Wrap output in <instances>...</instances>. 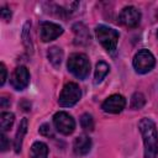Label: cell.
<instances>
[{
    "label": "cell",
    "mask_w": 158,
    "mask_h": 158,
    "mask_svg": "<svg viewBox=\"0 0 158 158\" xmlns=\"http://www.w3.org/2000/svg\"><path fill=\"white\" fill-rule=\"evenodd\" d=\"M138 128L143 138L144 158H157L158 156V131H157L156 123L151 118L143 117L138 122Z\"/></svg>",
    "instance_id": "cell-1"
},
{
    "label": "cell",
    "mask_w": 158,
    "mask_h": 158,
    "mask_svg": "<svg viewBox=\"0 0 158 158\" xmlns=\"http://www.w3.org/2000/svg\"><path fill=\"white\" fill-rule=\"evenodd\" d=\"M67 68L74 77L84 80L90 73V62L84 53H73L68 58Z\"/></svg>",
    "instance_id": "cell-2"
},
{
    "label": "cell",
    "mask_w": 158,
    "mask_h": 158,
    "mask_svg": "<svg viewBox=\"0 0 158 158\" xmlns=\"http://www.w3.org/2000/svg\"><path fill=\"white\" fill-rule=\"evenodd\" d=\"M95 35L101 46L107 52H114L117 47L118 42V32L111 27H107L105 25H99L95 28Z\"/></svg>",
    "instance_id": "cell-3"
},
{
    "label": "cell",
    "mask_w": 158,
    "mask_h": 158,
    "mask_svg": "<svg viewBox=\"0 0 158 158\" xmlns=\"http://www.w3.org/2000/svg\"><path fill=\"white\" fill-rule=\"evenodd\" d=\"M80 98H81V90L79 85L77 83L69 81L63 86L58 99V104L62 107H70L74 106L80 100Z\"/></svg>",
    "instance_id": "cell-4"
},
{
    "label": "cell",
    "mask_w": 158,
    "mask_h": 158,
    "mask_svg": "<svg viewBox=\"0 0 158 158\" xmlns=\"http://www.w3.org/2000/svg\"><path fill=\"white\" fill-rule=\"evenodd\" d=\"M133 68L138 74H146L151 72L156 65L154 56L148 49H141L138 51L133 57Z\"/></svg>",
    "instance_id": "cell-5"
},
{
    "label": "cell",
    "mask_w": 158,
    "mask_h": 158,
    "mask_svg": "<svg viewBox=\"0 0 158 158\" xmlns=\"http://www.w3.org/2000/svg\"><path fill=\"white\" fill-rule=\"evenodd\" d=\"M53 123L58 132L62 135H70L75 130V121L74 118L65 111H58L53 116Z\"/></svg>",
    "instance_id": "cell-6"
},
{
    "label": "cell",
    "mask_w": 158,
    "mask_h": 158,
    "mask_svg": "<svg viewBox=\"0 0 158 158\" xmlns=\"http://www.w3.org/2000/svg\"><path fill=\"white\" fill-rule=\"evenodd\" d=\"M63 33V27L51 21H42L40 23V36L43 42H49L58 38Z\"/></svg>",
    "instance_id": "cell-7"
},
{
    "label": "cell",
    "mask_w": 158,
    "mask_h": 158,
    "mask_svg": "<svg viewBox=\"0 0 158 158\" xmlns=\"http://www.w3.org/2000/svg\"><path fill=\"white\" fill-rule=\"evenodd\" d=\"M10 83H11V85L15 90L21 91V90L26 89L28 83H30V73H28L27 68L23 67V65L17 67L11 74Z\"/></svg>",
    "instance_id": "cell-8"
},
{
    "label": "cell",
    "mask_w": 158,
    "mask_h": 158,
    "mask_svg": "<svg viewBox=\"0 0 158 158\" xmlns=\"http://www.w3.org/2000/svg\"><path fill=\"white\" fill-rule=\"evenodd\" d=\"M120 22L127 27H136L141 22V12L135 6H126L120 12Z\"/></svg>",
    "instance_id": "cell-9"
},
{
    "label": "cell",
    "mask_w": 158,
    "mask_h": 158,
    "mask_svg": "<svg viewBox=\"0 0 158 158\" xmlns=\"http://www.w3.org/2000/svg\"><path fill=\"white\" fill-rule=\"evenodd\" d=\"M125 106L126 99L120 94H114L105 99V101L101 105V109L109 114H118L125 109Z\"/></svg>",
    "instance_id": "cell-10"
},
{
    "label": "cell",
    "mask_w": 158,
    "mask_h": 158,
    "mask_svg": "<svg viewBox=\"0 0 158 158\" xmlns=\"http://www.w3.org/2000/svg\"><path fill=\"white\" fill-rule=\"evenodd\" d=\"M73 149L77 156H85L91 149V138L86 135H80L74 139Z\"/></svg>",
    "instance_id": "cell-11"
},
{
    "label": "cell",
    "mask_w": 158,
    "mask_h": 158,
    "mask_svg": "<svg viewBox=\"0 0 158 158\" xmlns=\"http://www.w3.org/2000/svg\"><path fill=\"white\" fill-rule=\"evenodd\" d=\"M73 32L75 35V43L77 44H86L90 41V33L89 30L85 27L84 23L78 22L73 26Z\"/></svg>",
    "instance_id": "cell-12"
},
{
    "label": "cell",
    "mask_w": 158,
    "mask_h": 158,
    "mask_svg": "<svg viewBox=\"0 0 158 158\" xmlns=\"http://www.w3.org/2000/svg\"><path fill=\"white\" fill-rule=\"evenodd\" d=\"M27 126H28L27 118H22L20 125H19V128H17V132H16V136H15V141H14V148H15L16 153H20V151H21L22 141H23V137L27 132Z\"/></svg>",
    "instance_id": "cell-13"
},
{
    "label": "cell",
    "mask_w": 158,
    "mask_h": 158,
    "mask_svg": "<svg viewBox=\"0 0 158 158\" xmlns=\"http://www.w3.org/2000/svg\"><path fill=\"white\" fill-rule=\"evenodd\" d=\"M48 156V147L43 142H35L30 149V158H47Z\"/></svg>",
    "instance_id": "cell-14"
},
{
    "label": "cell",
    "mask_w": 158,
    "mask_h": 158,
    "mask_svg": "<svg viewBox=\"0 0 158 158\" xmlns=\"http://www.w3.org/2000/svg\"><path fill=\"white\" fill-rule=\"evenodd\" d=\"M47 57H48V60L51 62V64L54 68H59V65L62 63V59H63V51H62V48H59L57 46H53L48 49Z\"/></svg>",
    "instance_id": "cell-15"
},
{
    "label": "cell",
    "mask_w": 158,
    "mask_h": 158,
    "mask_svg": "<svg viewBox=\"0 0 158 158\" xmlns=\"http://www.w3.org/2000/svg\"><path fill=\"white\" fill-rule=\"evenodd\" d=\"M110 70V67L106 62L104 60H100L96 63V67H95V75H94V83L95 84H100L102 81V79L107 75Z\"/></svg>",
    "instance_id": "cell-16"
},
{
    "label": "cell",
    "mask_w": 158,
    "mask_h": 158,
    "mask_svg": "<svg viewBox=\"0 0 158 158\" xmlns=\"http://www.w3.org/2000/svg\"><path fill=\"white\" fill-rule=\"evenodd\" d=\"M21 37H22V42H23V46L26 47L27 52L32 53V51H33V44H32V40H31V22H30V21H27V22L23 25Z\"/></svg>",
    "instance_id": "cell-17"
},
{
    "label": "cell",
    "mask_w": 158,
    "mask_h": 158,
    "mask_svg": "<svg viewBox=\"0 0 158 158\" xmlns=\"http://www.w3.org/2000/svg\"><path fill=\"white\" fill-rule=\"evenodd\" d=\"M14 121H15V115L12 112H1V115H0V127H1V131L2 132L9 131L12 127Z\"/></svg>",
    "instance_id": "cell-18"
},
{
    "label": "cell",
    "mask_w": 158,
    "mask_h": 158,
    "mask_svg": "<svg viewBox=\"0 0 158 158\" xmlns=\"http://www.w3.org/2000/svg\"><path fill=\"white\" fill-rule=\"evenodd\" d=\"M146 104V98L142 93H135L132 96H131V109L133 110H139L144 106Z\"/></svg>",
    "instance_id": "cell-19"
},
{
    "label": "cell",
    "mask_w": 158,
    "mask_h": 158,
    "mask_svg": "<svg viewBox=\"0 0 158 158\" xmlns=\"http://www.w3.org/2000/svg\"><path fill=\"white\" fill-rule=\"evenodd\" d=\"M80 125L85 131H93L94 130V118L90 114H83L80 117Z\"/></svg>",
    "instance_id": "cell-20"
},
{
    "label": "cell",
    "mask_w": 158,
    "mask_h": 158,
    "mask_svg": "<svg viewBox=\"0 0 158 158\" xmlns=\"http://www.w3.org/2000/svg\"><path fill=\"white\" fill-rule=\"evenodd\" d=\"M40 133H41L42 136H47V137L53 136V133H52V128H51V126H49L48 123H43V125L40 127Z\"/></svg>",
    "instance_id": "cell-21"
},
{
    "label": "cell",
    "mask_w": 158,
    "mask_h": 158,
    "mask_svg": "<svg viewBox=\"0 0 158 158\" xmlns=\"http://www.w3.org/2000/svg\"><path fill=\"white\" fill-rule=\"evenodd\" d=\"M0 15H1V19L2 20H5V21H10V19H11V10L10 9H7L6 6H4V7H1V12H0Z\"/></svg>",
    "instance_id": "cell-22"
},
{
    "label": "cell",
    "mask_w": 158,
    "mask_h": 158,
    "mask_svg": "<svg viewBox=\"0 0 158 158\" xmlns=\"http://www.w3.org/2000/svg\"><path fill=\"white\" fill-rule=\"evenodd\" d=\"M0 72H1V79H0V85H4L6 81V77H7V70L4 63L0 64Z\"/></svg>",
    "instance_id": "cell-23"
},
{
    "label": "cell",
    "mask_w": 158,
    "mask_h": 158,
    "mask_svg": "<svg viewBox=\"0 0 158 158\" xmlns=\"http://www.w3.org/2000/svg\"><path fill=\"white\" fill-rule=\"evenodd\" d=\"M0 139H1V151H2V152H5V151L9 148V139H7V137L5 136V133H4V132L1 133Z\"/></svg>",
    "instance_id": "cell-24"
},
{
    "label": "cell",
    "mask_w": 158,
    "mask_h": 158,
    "mask_svg": "<svg viewBox=\"0 0 158 158\" xmlns=\"http://www.w3.org/2000/svg\"><path fill=\"white\" fill-rule=\"evenodd\" d=\"M10 105V99H7L6 96H1V99H0V106L2 107V109H5V107H7Z\"/></svg>",
    "instance_id": "cell-25"
},
{
    "label": "cell",
    "mask_w": 158,
    "mask_h": 158,
    "mask_svg": "<svg viewBox=\"0 0 158 158\" xmlns=\"http://www.w3.org/2000/svg\"><path fill=\"white\" fill-rule=\"evenodd\" d=\"M157 36H158V32H157Z\"/></svg>",
    "instance_id": "cell-26"
}]
</instances>
